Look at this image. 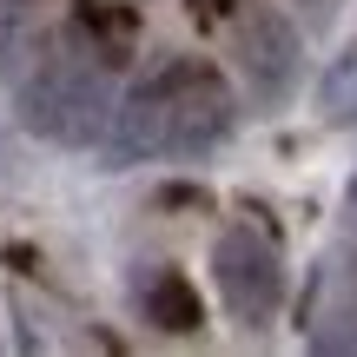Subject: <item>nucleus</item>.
Returning a JSON list of instances; mask_svg holds the SVG:
<instances>
[{"instance_id": "obj_1", "label": "nucleus", "mask_w": 357, "mask_h": 357, "mask_svg": "<svg viewBox=\"0 0 357 357\" xmlns=\"http://www.w3.org/2000/svg\"><path fill=\"white\" fill-rule=\"evenodd\" d=\"M13 100H20V126L53 146H100L106 126H113V93H106L100 60H73V53L40 47L33 66L13 79Z\"/></svg>"}, {"instance_id": "obj_2", "label": "nucleus", "mask_w": 357, "mask_h": 357, "mask_svg": "<svg viewBox=\"0 0 357 357\" xmlns=\"http://www.w3.org/2000/svg\"><path fill=\"white\" fill-rule=\"evenodd\" d=\"M212 278H218L225 311L245 324V331H265V324L278 318V305H284V265H278V252H271L265 231L225 225L218 245H212Z\"/></svg>"}, {"instance_id": "obj_3", "label": "nucleus", "mask_w": 357, "mask_h": 357, "mask_svg": "<svg viewBox=\"0 0 357 357\" xmlns=\"http://www.w3.org/2000/svg\"><path fill=\"white\" fill-rule=\"evenodd\" d=\"M231 60L245 73V93H252L258 113H278L298 93V73H305V40L284 20L278 7H245L238 33H231Z\"/></svg>"}, {"instance_id": "obj_4", "label": "nucleus", "mask_w": 357, "mask_h": 357, "mask_svg": "<svg viewBox=\"0 0 357 357\" xmlns=\"http://www.w3.org/2000/svg\"><path fill=\"white\" fill-rule=\"evenodd\" d=\"M166 93H172V132H166V153H172V159L212 153V146L231 132V119H238L231 86H225V79H218L205 60H178V66H166Z\"/></svg>"}, {"instance_id": "obj_5", "label": "nucleus", "mask_w": 357, "mask_h": 357, "mask_svg": "<svg viewBox=\"0 0 357 357\" xmlns=\"http://www.w3.org/2000/svg\"><path fill=\"white\" fill-rule=\"evenodd\" d=\"M166 132H172V93H166V73H153L113 106V126H106V139H100V159L113 172L139 166V159L166 153Z\"/></svg>"}, {"instance_id": "obj_6", "label": "nucleus", "mask_w": 357, "mask_h": 357, "mask_svg": "<svg viewBox=\"0 0 357 357\" xmlns=\"http://www.w3.org/2000/svg\"><path fill=\"white\" fill-rule=\"evenodd\" d=\"M146 318H153L159 331H172V337H192L205 324V305H199V291H192L178 271H153V278H146Z\"/></svg>"}, {"instance_id": "obj_7", "label": "nucleus", "mask_w": 357, "mask_h": 357, "mask_svg": "<svg viewBox=\"0 0 357 357\" xmlns=\"http://www.w3.org/2000/svg\"><path fill=\"white\" fill-rule=\"evenodd\" d=\"M318 106H324L331 126H357V53H344V60L318 79Z\"/></svg>"}, {"instance_id": "obj_8", "label": "nucleus", "mask_w": 357, "mask_h": 357, "mask_svg": "<svg viewBox=\"0 0 357 357\" xmlns=\"http://www.w3.org/2000/svg\"><path fill=\"white\" fill-rule=\"evenodd\" d=\"M159 205H166V212H205L212 199H205L199 185H166V192H159Z\"/></svg>"}, {"instance_id": "obj_9", "label": "nucleus", "mask_w": 357, "mask_h": 357, "mask_svg": "<svg viewBox=\"0 0 357 357\" xmlns=\"http://www.w3.org/2000/svg\"><path fill=\"white\" fill-rule=\"evenodd\" d=\"M225 13H231V0H192V20H199V26L225 20Z\"/></svg>"}, {"instance_id": "obj_10", "label": "nucleus", "mask_w": 357, "mask_h": 357, "mask_svg": "<svg viewBox=\"0 0 357 357\" xmlns=\"http://www.w3.org/2000/svg\"><path fill=\"white\" fill-rule=\"evenodd\" d=\"M7 265H13V271H33V265H40V258H33V252H26V245H7Z\"/></svg>"}, {"instance_id": "obj_11", "label": "nucleus", "mask_w": 357, "mask_h": 357, "mask_svg": "<svg viewBox=\"0 0 357 357\" xmlns=\"http://www.w3.org/2000/svg\"><path fill=\"white\" fill-rule=\"evenodd\" d=\"M351 225H357V178H351Z\"/></svg>"}]
</instances>
